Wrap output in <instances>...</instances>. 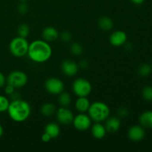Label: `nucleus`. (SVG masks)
Wrapping results in <instances>:
<instances>
[{
	"label": "nucleus",
	"instance_id": "f03ea898",
	"mask_svg": "<svg viewBox=\"0 0 152 152\" xmlns=\"http://www.w3.org/2000/svg\"><path fill=\"white\" fill-rule=\"evenodd\" d=\"M7 111L13 121L22 123L28 120L31 116V107L27 101L16 99L10 102Z\"/></svg>",
	"mask_w": 152,
	"mask_h": 152
},
{
	"label": "nucleus",
	"instance_id": "ddd939ff",
	"mask_svg": "<svg viewBox=\"0 0 152 152\" xmlns=\"http://www.w3.org/2000/svg\"><path fill=\"white\" fill-rule=\"evenodd\" d=\"M42 37L47 42H52L57 40L59 37V33L57 30L52 26H48L42 30Z\"/></svg>",
	"mask_w": 152,
	"mask_h": 152
},
{
	"label": "nucleus",
	"instance_id": "393cba45",
	"mask_svg": "<svg viewBox=\"0 0 152 152\" xmlns=\"http://www.w3.org/2000/svg\"><path fill=\"white\" fill-rule=\"evenodd\" d=\"M142 96L145 101L152 102V86L144 87L142 90Z\"/></svg>",
	"mask_w": 152,
	"mask_h": 152
},
{
	"label": "nucleus",
	"instance_id": "39448f33",
	"mask_svg": "<svg viewBox=\"0 0 152 152\" xmlns=\"http://www.w3.org/2000/svg\"><path fill=\"white\" fill-rule=\"evenodd\" d=\"M72 91L77 96H88L92 91V86L90 82L85 78L79 77L72 83Z\"/></svg>",
	"mask_w": 152,
	"mask_h": 152
},
{
	"label": "nucleus",
	"instance_id": "9b49d317",
	"mask_svg": "<svg viewBox=\"0 0 152 152\" xmlns=\"http://www.w3.org/2000/svg\"><path fill=\"white\" fill-rule=\"evenodd\" d=\"M127 34L125 31H115L111 33L109 36V42L114 47H120V46L124 45L127 42Z\"/></svg>",
	"mask_w": 152,
	"mask_h": 152
},
{
	"label": "nucleus",
	"instance_id": "423d86ee",
	"mask_svg": "<svg viewBox=\"0 0 152 152\" xmlns=\"http://www.w3.org/2000/svg\"><path fill=\"white\" fill-rule=\"evenodd\" d=\"M7 84L13 86L16 89L23 88L28 82V77L22 71H13L7 76Z\"/></svg>",
	"mask_w": 152,
	"mask_h": 152
},
{
	"label": "nucleus",
	"instance_id": "f704fd0d",
	"mask_svg": "<svg viewBox=\"0 0 152 152\" xmlns=\"http://www.w3.org/2000/svg\"><path fill=\"white\" fill-rule=\"evenodd\" d=\"M3 134H4V129H3V127L1 126V125L0 124V137L2 136Z\"/></svg>",
	"mask_w": 152,
	"mask_h": 152
},
{
	"label": "nucleus",
	"instance_id": "7c9ffc66",
	"mask_svg": "<svg viewBox=\"0 0 152 152\" xmlns=\"http://www.w3.org/2000/svg\"><path fill=\"white\" fill-rule=\"evenodd\" d=\"M6 83H7L6 77H4V74L0 71V88L4 87V86H5Z\"/></svg>",
	"mask_w": 152,
	"mask_h": 152
},
{
	"label": "nucleus",
	"instance_id": "4468645a",
	"mask_svg": "<svg viewBox=\"0 0 152 152\" xmlns=\"http://www.w3.org/2000/svg\"><path fill=\"white\" fill-rule=\"evenodd\" d=\"M105 127L106 129L107 132L109 133H116L118 132L120 129V126H121V122L119 117H108L106 120H105Z\"/></svg>",
	"mask_w": 152,
	"mask_h": 152
},
{
	"label": "nucleus",
	"instance_id": "0eeeda50",
	"mask_svg": "<svg viewBox=\"0 0 152 152\" xmlns=\"http://www.w3.org/2000/svg\"><path fill=\"white\" fill-rule=\"evenodd\" d=\"M45 88L52 95H59L65 88L64 83L56 77H49L45 82Z\"/></svg>",
	"mask_w": 152,
	"mask_h": 152
},
{
	"label": "nucleus",
	"instance_id": "dca6fc26",
	"mask_svg": "<svg viewBox=\"0 0 152 152\" xmlns=\"http://www.w3.org/2000/svg\"><path fill=\"white\" fill-rule=\"evenodd\" d=\"M90 105L91 102L87 96H79L75 102V108L80 113H86Z\"/></svg>",
	"mask_w": 152,
	"mask_h": 152
},
{
	"label": "nucleus",
	"instance_id": "4be33fe9",
	"mask_svg": "<svg viewBox=\"0 0 152 152\" xmlns=\"http://www.w3.org/2000/svg\"><path fill=\"white\" fill-rule=\"evenodd\" d=\"M18 36L23 38H27L30 34V27L28 24L22 23L18 26Z\"/></svg>",
	"mask_w": 152,
	"mask_h": 152
},
{
	"label": "nucleus",
	"instance_id": "c85d7f7f",
	"mask_svg": "<svg viewBox=\"0 0 152 152\" xmlns=\"http://www.w3.org/2000/svg\"><path fill=\"white\" fill-rule=\"evenodd\" d=\"M129 114V110L126 107H120L117 110V114L120 117H126Z\"/></svg>",
	"mask_w": 152,
	"mask_h": 152
},
{
	"label": "nucleus",
	"instance_id": "a211bd4d",
	"mask_svg": "<svg viewBox=\"0 0 152 152\" xmlns=\"http://www.w3.org/2000/svg\"><path fill=\"white\" fill-rule=\"evenodd\" d=\"M45 132L48 134L52 139L58 137L60 134V128L56 123H49L45 127Z\"/></svg>",
	"mask_w": 152,
	"mask_h": 152
},
{
	"label": "nucleus",
	"instance_id": "a878e982",
	"mask_svg": "<svg viewBox=\"0 0 152 152\" xmlns=\"http://www.w3.org/2000/svg\"><path fill=\"white\" fill-rule=\"evenodd\" d=\"M10 101L4 95H0V113L7 111Z\"/></svg>",
	"mask_w": 152,
	"mask_h": 152
},
{
	"label": "nucleus",
	"instance_id": "f257e3e1",
	"mask_svg": "<svg viewBox=\"0 0 152 152\" xmlns=\"http://www.w3.org/2000/svg\"><path fill=\"white\" fill-rule=\"evenodd\" d=\"M53 53L49 42L43 39H37L29 44L28 56L33 62L44 63L50 59Z\"/></svg>",
	"mask_w": 152,
	"mask_h": 152
},
{
	"label": "nucleus",
	"instance_id": "9d476101",
	"mask_svg": "<svg viewBox=\"0 0 152 152\" xmlns=\"http://www.w3.org/2000/svg\"><path fill=\"white\" fill-rule=\"evenodd\" d=\"M79 65L71 59H65L61 63V70L65 76L73 77L78 73Z\"/></svg>",
	"mask_w": 152,
	"mask_h": 152
},
{
	"label": "nucleus",
	"instance_id": "e433bc0d",
	"mask_svg": "<svg viewBox=\"0 0 152 152\" xmlns=\"http://www.w3.org/2000/svg\"><path fill=\"white\" fill-rule=\"evenodd\" d=\"M151 68H152V67H151Z\"/></svg>",
	"mask_w": 152,
	"mask_h": 152
},
{
	"label": "nucleus",
	"instance_id": "1a4fd4ad",
	"mask_svg": "<svg viewBox=\"0 0 152 152\" xmlns=\"http://www.w3.org/2000/svg\"><path fill=\"white\" fill-rule=\"evenodd\" d=\"M56 117L60 124L68 126L72 123L74 115L68 107H60L56 111Z\"/></svg>",
	"mask_w": 152,
	"mask_h": 152
},
{
	"label": "nucleus",
	"instance_id": "b1692460",
	"mask_svg": "<svg viewBox=\"0 0 152 152\" xmlns=\"http://www.w3.org/2000/svg\"><path fill=\"white\" fill-rule=\"evenodd\" d=\"M70 50L72 54L75 55V56H80L83 53V47L80 43L74 42L71 45Z\"/></svg>",
	"mask_w": 152,
	"mask_h": 152
},
{
	"label": "nucleus",
	"instance_id": "bb28decb",
	"mask_svg": "<svg viewBox=\"0 0 152 152\" xmlns=\"http://www.w3.org/2000/svg\"><path fill=\"white\" fill-rule=\"evenodd\" d=\"M17 9H18V11H19V13H20V14L23 15V14H25V13H28L29 7H28V5L27 4L26 1H21L20 4L18 5Z\"/></svg>",
	"mask_w": 152,
	"mask_h": 152
},
{
	"label": "nucleus",
	"instance_id": "20e7f679",
	"mask_svg": "<svg viewBox=\"0 0 152 152\" xmlns=\"http://www.w3.org/2000/svg\"><path fill=\"white\" fill-rule=\"evenodd\" d=\"M29 43L26 38L16 37L12 39L9 43V50L15 57H23L28 53Z\"/></svg>",
	"mask_w": 152,
	"mask_h": 152
},
{
	"label": "nucleus",
	"instance_id": "f3484780",
	"mask_svg": "<svg viewBox=\"0 0 152 152\" xmlns=\"http://www.w3.org/2000/svg\"><path fill=\"white\" fill-rule=\"evenodd\" d=\"M140 124L145 129H152V111L142 113L139 117Z\"/></svg>",
	"mask_w": 152,
	"mask_h": 152
},
{
	"label": "nucleus",
	"instance_id": "72a5a7b5",
	"mask_svg": "<svg viewBox=\"0 0 152 152\" xmlns=\"http://www.w3.org/2000/svg\"><path fill=\"white\" fill-rule=\"evenodd\" d=\"M132 3H134V4H137V5H140V4H142V3L145 1V0H131Z\"/></svg>",
	"mask_w": 152,
	"mask_h": 152
},
{
	"label": "nucleus",
	"instance_id": "2f4dec72",
	"mask_svg": "<svg viewBox=\"0 0 152 152\" xmlns=\"http://www.w3.org/2000/svg\"><path fill=\"white\" fill-rule=\"evenodd\" d=\"M41 139H42V142H50V140H51L52 138H51V137L48 134H47L46 132H44V133L42 134V135Z\"/></svg>",
	"mask_w": 152,
	"mask_h": 152
},
{
	"label": "nucleus",
	"instance_id": "473e14b6",
	"mask_svg": "<svg viewBox=\"0 0 152 152\" xmlns=\"http://www.w3.org/2000/svg\"><path fill=\"white\" fill-rule=\"evenodd\" d=\"M88 67V62L86 60H82L80 62V65H79V68H81L83 69H86Z\"/></svg>",
	"mask_w": 152,
	"mask_h": 152
},
{
	"label": "nucleus",
	"instance_id": "f8f14e48",
	"mask_svg": "<svg viewBox=\"0 0 152 152\" xmlns=\"http://www.w3.org/2000/svg\"><path fill=\"white\" fill-rule=\"evenodd\" d=\"M145 136V128L141 125L132 126L128 131V137L133 142H140Z\"/></svg>",
	"mask_w": 152,
	"mask_h": 152
},
{
	"label": "nucleus",
	"instance_id": "aec40b11",
	"mask_svg": "<svg viewBox=\"0 0 152 152\" xmlns=\"http://www.w3.org/2000/svg\"><path fill=\"white\" fill-rule=\"evenodd\" d=\"M56 108L52 102H45L43 104L40 108L41 114L45 117H50L56 113Z\"/></svg>",
	"mask_w": 152,
	"mask_h": 152
},
{
	"label": "nucleus",
	"instance_id": "6ab92c4d",
	"mask_svg": "<svg viewBox=\"0 0 152 152\" xmlns=\"http://www.w3.org/2000/svg\"><path fill=\"white\" fill-rule=\"evenodd\" d=\"M98 26L101 30L105 31H109L112 30L113 27H114V22L112 19L110 17L106 16H101L99 19H98Z\"/></svg>",
	"mask_w": 152,
	"mask_h": 152
},
{
	"label": "nucleus",
	"instance_id": "412c9836",
	"mask_svg": "<svg viewBox=\"0 0 152 152\" xmlns=\"http://www.w3.org/2000/svg\"><path fill=\"white\" fill-rule=\"evenodd\" d=\"M59 98H58V102L61 107H68L71 102V96L68 92L62 91L59 94Z\"/></svg>",
	"mask_w": 152,
	"mask_h": 152
},
{
	"label": "nucleus",
	"instance_id": "c756f323",
	"mask_svg": "<svg viewBox=\"0 0 152 152\" xmlns=\"http://www.w3.org/2000/svg\"><path fill=\"white\" fill-rule=\"evenodd\" d=\"M15 88L13 86H10V85L7 84L6 86H4V92H5L6 94L7 95H11L12 94L15 92Z\"/></svg>",
	"mask_w": 152,
	"mask_h": 152
},
{
	"label": "nucleus",
	"instance_id": "cd10ccee",
	"mask_svg": "<svg viewBox=\"0 0 152 152\" xmlns=\"http://www.w3.org/2000/svg\"><path fill=\"white\" fill-rule=\"evenodd\" d=\"M59 37L65 42H68L72 39V36H71V33L68 32V31H63L62 34H59Z\"/></svg>",
	"mask_w": 152,
	"mask_h": 152
},
{
	"label": "nucleus",
	"instance_id": "c9c22d12",
	"mask_svg": "<svg viewBox=\"0 0 152 152\" xmlns=\"http://www.w3.org/2000/svg\"><path fill=\"white\" fill-rule=\"evenodd\" d=\"M19 1H27L28 0H19Z\"/></svg>",
	"mask_w": 152,
	"mask_h": 152
},
{
	"label": "nucleus",
	"instance_id": "7ed1b4c3",
	"mask_svg": "<svg viewBox=\"0 0 152 152\" xmlns=\"http://www.w3.org/2000/svg\"><path fill=\"white\" fill-rule=\"evenodd\" d=\"M88 115L94 122H103L110 116V108L106 103L100 101L91 103L88 108Z\"/></svg>",
	"mask_w": 152,
	"mask_h": 152
},
{
	"label": "nucleus",
	"instance_id": "5701e85b",
	"mask_svg": "<svg viewBox=\"0 0 152 152\" xmlns=\"http://www.w3.org/2000/svg\"><path fill=\"white\" fill-rule=\"evenodd\" d=\"M152 72L151 66L148 64H142L138 68V74L142 77H146Z\"/></svg>",
	"mask_w": 152,
	"mask_h": 152
},
{
	"label": "nucleus",
	"instance_id": "2eb2a0df",
	"mask_svg": "<svg viewBox=\"0 0 152 152\" xmlns=\"http://www.w3.org/2000/svg\"><path fill=\"white\" fill-rule=\"evenodd\" d=\"M91 134L95 139L102 140L105 137L107 133V131L104 125H102L99 122H95L93 125L91 126Z\"/></svg>",
	"mask_w": 152,
	"mask_h": 152
},
{
	"label": "nucleus",
	"instance_id": "6e6552de",
	"mask_svg": "<svg viewBox=\"0 0 152 152\" xmlns=\"http://www.w3.org/2000/svg\"><path fill=\"white\" fill-rule=\"evenodd\" d=\"M92 120L88 114L86 113H80L77 115L74 116L72 124L77 130L80 132H85L89 129L91 126Z\"/></svg>",
	"mask_w": 152,
	"mask_h": 152
}]
</instances>
